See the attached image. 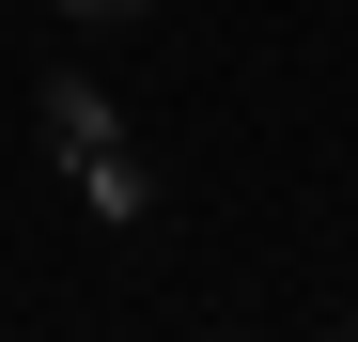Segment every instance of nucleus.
Listing matches in <instances>:
<instances>
[{
    "instance_id": "obj_2",
    "label": "nucleus",
    "mask_w": 358,
    "mask_h": 342,
    "mask_svg": "<svg viewBox=\"0 0 358 342\" xmlns=\"http://www.w3.org/2000/svg\"><path fill=\"white\" fill-rule=\"evenodd\" d=\"M78 187H94V218H141V202H156V187H141V156H125V140H109V156L78 171Z\"/></svg>"
},
{
    "instance_id": "obj_3",
    "label": "nucleus",
    "mask_w": 358,
    "mask_h": 342,
    "mask_svg": "<svg viewBox=\"0 0 358 342\" xmlns=\"http://www.w3.org/2000/svg\"><path fill=\"white\" fill-rule=\"evenodd\" d=\"M47 16H78V31H125V16H141V0H47Z\"/></svg>"
},
{
    "instance_id": "obj_1",
    "label": "nucleus",
    "mask_w": 358,
    "mask_h": 342,
    "mask_svg": "<svg viewBox=\"0 0 358 342\" xmlns=\"http://www.w3.org/2000/svg\"><path fill=\"white\" fill-rule=\"evenodd\" d=\"M31 109H47V125H31V140H47V171H94L109 140H125V125H109V94H94V78H47Z\"/></svg>"
}]
</instances>
